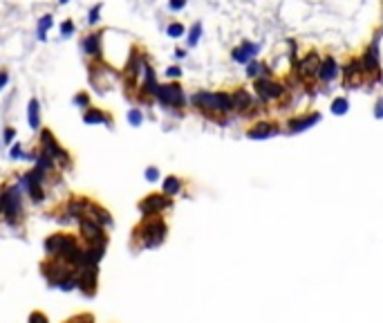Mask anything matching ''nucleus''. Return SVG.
I'll list each match as a JSON object with an SVG mask.
<instances>
[{"label":"nucleus","mask_w":383,"mask_h":323,"mask_svg":"<svg viewBox=\"0 0 383 323\" xmlns=\"http://www.w3.org/2000/svg\"><path fill=\"white\" fill-rule=\"evenodd\" d=\"M166 236H168V224L164 222L162 216L144 218V222L134 229V240L141 249H155V247L164 245Z\"/></svg>","instance_id":"2"},{"label":"nucleus","mask_w":383,"mask_h":323,"mask_svg":"<svg viewBox=\"0 0 383 323\" xmlns=\"http://www.w3.org/2000/svg\"><path fill=\"white\" fill-rule=\"evenodd\" d=\"M14 135H16V130H14V128H7L5 130V141H7V144H12Z\"/></svg>","instance_id":"41"},{"label":"nucleus","mask_w":383,"mask_h":323,"mask_svg":"<svg viewBox=\"0 0 383 323\" xmlns=\"http://www.w3.org/2000/svg\"><path fill=\"white\" fill-rule=\"evenodd\" d=\"M247 74H249V79H260V77H269V72H267V68L262 63H255V61H251L249 65H247Z\"/></svg>","instance_id":"26"},{"label":"nucleus","mask_w":383,"mask_h":323,"mask_svg":"<svg viewBox=\"0 0 383 323\" xmlns=\"http://www.w3.org/2000/svg\"><path fill=\"white\" fill-rule=\"evenodd\" d=\"M101 9H103V5H101V2H99V5H94L92 9H90V14H87V23H90V25L99 23V20H101Z\"/></svg>","instance_id":"28"},{"label":"nucleus","mask_w":383,"mask_h":323,"mask_svg":"<svg viewBox=\"0 0 383 323\" xmlns=\"http://www.w3.org/2000/svg\"><path fill=\"white\" fill-rule=\"evenodd\" d=\"M330 110H332V115H336V117H343V115H348V110H350L348 97H336V99L332 101Z\"/></svg>","instance_id":"25"},{"label":"nucleus","mask_w":383,"mask_h":323,"mask_svg":"<svg viewBox=\"0 0 383 323\" xmlns=\"http://www.w3.org/2000/svg\"><path fill=\"white\" fill-rule=\"evenodd\" d=\"M374 117H377V119H383V97L377 101V106H374Z\"/></svg>","instance_id":"37"},{"label":"nucleus","mask_w":383,"mask_h":323,"mask_svg":"<svg viewBox=\"0 0 383 323\" xmlns=\"http://www.w3.org/2000/svg\"><path fill=\"white\" fill-rule=\"evenodd\" d=\"M52 25H54V16H52V14L41 16V20H38V25H36V36H38V41H45L47 32L52 30Z\"/></svg>","instance_id":"24"},{"label":"nucleus","mask_w":383,"mask_h":323,"mask_svg":"<svg viewBox=\"0 0 383 323\" xmlns=\"http://www.w3.org/2000/svg\"><path fill=\"white\" fill-rule=\"evenodd\" d=\"M74 34V20H72V18H67V20H63V23H61V36H63V38H67V36H72Z\"/></svg>","instance_id":"31"},{"label":"nucleus","mask_w":383,"mask_h":323,"mask_svg":"<svg viewBox=\"0 0 383 323\" xmlns=\"http://www.w3.org/2000/svg\"><path fill=\"white\" fill-rule=\"evenodd\" d=\"M175 56H177V59H184L186 52H184V50H175Z\"/></svg>","instance_id":"42"},{"label":"nucleus","mask_w":383,"mask_h":323,"mask_svg":"<svg viewBox=\"0 0 383 323\" xmlns=\"http://www.w3.org/2000/svg\"><path fill=\"white\" fill-rule=\"evenodd\" d=\"M170 206H173V198H168L164 193H150L139 202V211L144 218H155L162 216L164 211H168Z\"/></svg>","instance_id":"4"},{"label":"nucleus","mask_w":383,"mask_h":323,"mask_svg":"<svg viewBox=\"0 0 383 323\" xmlns=\"http://www.w3.org/2000/svg\"><path fill=\"white\" fill-rule=\"evenodd\" d=\"M27 121L32 126V130L41 128V106L36 99H29V106H27Z\"/></svg>","instance_id":"22"},{"label":"nucleus","mask_w":383,"mask_h":323,"mask_svg":"<svg viewBox=\"0 0 383 323\" xmlns=\"http://www.w3.org/2000/svg\"><path fill=\"white\" fill-rule=\"evenodd\" d=\"M87 218L97 220V222H99L101 227H110V224H112L110 213L105 211V209H101L99 204H90V209H87Z\"/></svg>","instance_id":"19"},{"label":"nucleus","mask_w":383,"mask_h":323,"mask_svg":"<svg viewBox=\"0 0 383 323\" xmlns=\"http://www.w3.org/2000/svg\"><path fill=\"white\" fill-rule=\"evenodd\" d=\"M231 97H233V106H235L238 112H249V108H253V97H251L249 90L240 88V90H235Z\"/></svg>","instance_id":"17"},{"label":"nucleus","mask_w":383,"mask_h":323,"mask_svg":"<svg viewBox=\"0 0 383 323\" xmlns=\"http://www.w3.org/2000/svg\"><path fill=\"white\" fill-rule=\"evenodd\" d=\"M320 112H307V115H300V117H291L289 119V133L291 135H298V133H305V130H309V128H314L316 123L320 121Z\"/></svg>","instance_id":"10"},{"label":"nucleus","mask_w":383,"mask_h":323,"mask_svg":"<svg viewBox=\"0 0 383 323\" xmlns=\"http://www.w3.org/2000/svg\"><path fill=\"white\" fill-rule=\"evenodd\" d=\"M200 36H202V23H195L191 27V32H188V45L195 47L200 43Z\"/></svg>","instance_id":"27"},{"label":"nucleus","mask_w":383,"mask_h":323,"mask_svg":"<svg viewBox=\"0 0 383 323\" xmlns=\"http://www.w3.org/2000/svg\"><path fill=\"white\" fill-rule=\"evenodd\" d=\"M345 88H361L366 83V70L361 61H350V65H345Z\"/></svg>","instance_id":"12"},{"label":"nucleus","mask_w":383,"mask_h":323,"mask_svg":"<svg viewBox=\"0 0 383 323\" xmlns=\"http://www.w3.org/2000/svg\"><path fill=\"white\" fill-rule=\"evenodd\" d=\"M83 121H85L87 126H94V123H108L110 117H108L103 110H99V108H87V110L83 112Z\"/></svg>","instance_id":"20"},{"label":"nucleus","mask_w":383,"mask_h":323,"mask_svg":"<svg viewBox=\"0 0 383 323\" xmlns=\"http://www.w3.org/2000/svg\"><path fill=\"white\" fill-rule=\"evenodd\" d=\"M182 187H184V182H182L177 175H168L166 180H164L162 184V193L168 195V198H173V195H177L182 191Z\"/></svg>","instance_id":"21"},{"label":"nucleus","mask_w":383,"mask_h":323,"mask_svg":"<svg viewBox=\"0 0 383 323\" xmlns=\"http://www.w3.org/2000/svg\"><path fill=\"white\" fill-rule=\"evenodd\" d=\"M363 70L372 72V74H377L379 72V50H377V43H372L370 47L366 50V54H363Z\"/></svg>","instance_id":"18"},{"label":"nucleus","mask_w":383,"mask_h":323,"mask_svg":"<svg viewBox=\"0 0 383 323\" xmlns=\"http://www.w3.org/2000/svg\"><path fill=\"white\" fill-rule=\"evenodd\" d=\"M166 34H168L170 38H180V36H184V25H182V23H170L168 30H166Z\"/></svg>","instance_id":"29"},{"label":"nucleus","mask_w":383,"mask_h":323,"mask_svg":"<svg viewBox=\"0 0 383 323\" xmlns=\"http://www.w3.org/2000/svg\"><path fill=\"white\" fill-rule=\"evenodd\" d=\"M168 7L173 9V12H180V9H184V7H186V0H170Z\"/></svg>","instance_id":"35"},{"label":"nucleus","mask_w":383,"mask_h":323,"mask_svg":"<svg viewBox=\"0 0 383 323\" xmlns=\"http://www.w3.org/2000/svg\"><path fill=\"white\" fill-rule=\"evenodd\" d=\"M0 202H2V213L7 216L9 224H14L23 213V200H20V188L16 187H7L0 195Z\"/></svg>","instance_id":"3"},{"label":"nucleus","mask_w":383,"mask_h":323,"mask_svg":"<svg viewBox=\"0 0 383 323\" xmlns=\"http://www.w3.org/2000/svg\"><path fill=\"white\" fill-rule=\"evenodd\" d=\"M255 54H258V45H255V43L244 41L240 47H235V50H233V61H238V63H247V65H249L251 61H253Z\"/></svg>","instance_id":"16"},{"label":"nucleus","mask_w":383,"mask_h":323,"mask_svg":"<svg viewBox=\"0 0 383 323\" xmlns=\"http://www.w3.org/2000/svg\"><path fill=\"white\" fill-rule=\"evenodd\" d=\"M72 247H76V240L70 234H52L45 240V252L52 258H61L65 252H70Z\"/></svg>","instance_id":"7"},{"label":"nucleus","mask_w":383,"mask_h":323,"mask_svg":"<svg viewBox=\"0 0 383 323\" xmlns=\"http://www.w3.org/2000/svg\"><path fill=\"white\" fill-rule=\"evenodd\" d=\"M166 74H168L170 79H180V77H182V70L173 65V68H168V70H166Z\"/></svg>","instance_id":"38"},{"label":"nucleus","mask_w":383,"mask_h":323,"mask_svg":"<svg viewBox=\"0 0 383 323\" xmlns=\"http://www.w3.org/2000/svg\"><path fill=\"white\" fill-rule=\"evenodd\" d=\"M58 2H61V5H67V2H70V0H58Z\"/></svg>","instance_id":"43"},{"label":"nucleus","mask_w":383,"mask_h":323,"mask_svg":"<svg viewBox=\"0 0 383 323\" xmlns=\"http://www.w3.org/2000/svg\"><path fill=\"white\" fill-rule=\"evenodd\" d=\"M318 68H320V59L316 54H307L305 59L298 63V77L302 81H312V79L318 77Z\"/></svg>","instance_id":"14"},{"label":"nucleus","mask_w":383,"mask_h":323,"mask_svg":"<svg viewBox=\"0 0 383 323\" xmlns=\"http://www.w3.org/2000/svg\"><path fill=\"white\" fill-rule=\"evenodd\" d=\"M253 90H255V97H258L260 101H265V103L280 99V97L284 94L283 83L273 81V79H269V77H260V79H255Z\"/></svg>","instance_id":"6"},{"label":"nucleus","mask_w":383,"mask_h":323,"mask_svg":"<svg viewBox=\"0 0 383 323\" xmlns=\"http://www.w3.org/2000/svg\"><path fill=\"white\" fill-rule=\"evenodd\" d=\"M336 77H338V63H336V59L327 56V59L320 61V68H318V79H320V81H323V83H332Z\"/></svg>","instance_id":"15"},{"label":"nucleus","mask_w":383,"mask_h":323,"mask_svg":"<svg viewBox=\"0 0 383 323\" xmlns=\"http://www.w3.org/2000/svg\"><path fill=\"white\" fill-rule=\"evenodd\" d=\"M157 101L166 108H182L186 103L184 90H182L180 83H168V85H159L157 88Z\"/></svg>","instance_id":"5"},{"label":"nucleus","mask_w":383,"mask_h":323,"mask_svg":"<svg viewBox=\"0 0 383 323\" xmlns=\"http://www.w3.org/2000/svg\"><path fill=\"white\" fill-rule=\"evenodd\" d=\"M29 323H47V317L43 312H34V314L29 317Z\"/></svg>","instance_id":"34"},{"label":"nucleus","mask_w":383,"mask_h":323,"mask_svg":"<svg viewBox=\"0 0 383 323\" xmlns=\"http://www.w3.org/2000/svg\"><path fill=\"white\" fill-rule=\"evenodd\" d=\"M74 106L79 108H90V94L87 92H79L74 97Z\"/></svg>","instance_id":"32"},{"label":"nucleus","mask_w":383,"mask_h":323,"mask_svg":"<svg viewBox=\"0 0 383 323\" xmlns=\"http://www.w3.org/2000/svg\"><path fill=\"white\" fill-rule=\"evenodd\" d=\"M280 133V128L276 126V123H271V121H258V123H253L249 130H247V139H253V141H258V139H271V137H276Z\"/></svg>","instance_id":"13"},{"label":"nucleus","mask_w":383,"mask_h":323,"mask_svg":"<svg viewBox=\"0 0 383 323\" xmlns=\"http://www.w3.org/2000/svg\"><path fill=\"white\" fill-rule=\"evenodd\" d=\"M9 155H12L14 159H18V157H23V151H20V146H18V144H16V146H14L12 151H9Z\"/></svg>","instance_id":"40"},{"label":"nucleus","mask_w":383,"mask_h":323,"mask_svg":"<svg viewBox=\"0 0 383 323\" xmlns=\"http://www.w3.org/2000/svg\"><path fill=\"white\" fill-rule=\"evenodd\" d=\"M101 36L103 34H90L87 36L85 43H83L85 54H90V56H101Z\"/></svg>","instance_id":"23"},{"label":"nucleus","mask_w":383,"mask_h":323,"mask_svg":"<svg viewBox=\"0 0 383 323\" xmlns=\"http://www.w3.org/2000/svg\"><path fill=\"white\" fill-rule=\"evenodd\" d=\"M146 180H148V182H157V180H159V169H157V166H148V169H146Z\"/></svg>","instance_id":"33"},{"label":"nucleus","mask_w":383,"mask_h":323,"mask_svg":"<svg viewBox=\"0 0 383 323\" xmlns=\"http://www.w3.org/2000/svg\"><path fill=\"white\" fill-rule=\"evenodd\" d=\"M41 144H43V153H47L50 157L54 159V162H61L63 166H67V162H70V155L65 153L63 148L58 146V141H56V137L52 135V130H43L41 133Z\"/></svg>","instance_id":"8"},{"label":"nucleus","mask_w":383,"mask_h":323,"mask_svg":"<svg viewBox=\"0 0 383 323\" xmlns=\"http://www.w3.org/2000/svg\"><path fill=\"white\" fill-rule=\"evenodd\" d=\"M7 83H9V74H7L5 70H0V90L5 88Z\"/></svg>","instance_id":"39"},{"label":"nucleus","mask_w":383,"mask_h":323,"mask_svg":"<svg viewBox=\"0 0 383 323\" xmlns=\"http://www.w3.org/2000/svg\"><path fill=\"white\" fill-rule=\"evenodd\" d=\"M97 276H99V267L97 265L79 270V288L83 289V294L94 296V292H97Z\"/></svg>","instance_id":"11"},{"label":"nucleus","mask_w":383,"mask_h":323,"mask_svg":"<svg viewBox=\"0 0 383 323\" xmlns=\"http://www.w3.org/2000/svg\"><path fill=\"white\" fill-rule=\"evenodd\" d=\"M81 236L85 238L90 245H99V242H108L105 240V234H103V227H101L97 220H92V218H81Z\"/></svg>","instance_id":"9"},{"label":"nucleus","mask_w":383,"mask_h":323,"mask_svg":"<svg viewBox=\"0 0 383 323\" xmlns=\"http://www.w3.org/2000/svg\"><path fill=\"white\" fill-rule=\"evenodd\" d=\"M191 103L198 110L206 112L209 117H215V115H229V112L235 110L233 106V97L229 92H209V90H200L191 97Z\"/></svg>","instance_id":"1"},{"label":"nucleus","mask_w":383,"mask_h":323,"mask_svg":"<svg viewBox=\"0 0 383 323\" xmlns=\"http://www.w3.org/2000/svg\"><path fill=\"white\" fill-rule=\"evenodd\" d=\"M67 323H92V317H90V314H79V317H74Z\"/></svg>","instance_id":"36"},{"label":"nucleus","mask_w":383,"mask_h":323,"mask_svg":"<svg viewBox=\"0 0 383 323\" xmlns=\"http://www.w3.org/2000/svg\"><path fill=\"white\" fill-rule=\"evenodd\" d=\"M128 121L133 123V126H141L144 123V115H141L139 108H133V110L128 112Z\"/></svg>","instance_id":"30"}]
</instances>
